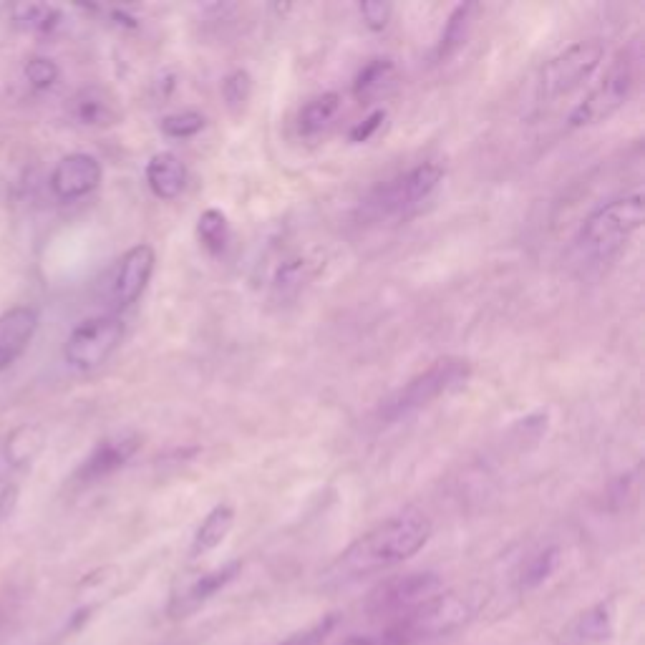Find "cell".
I'll return each mask as SVG.
<instances>
[{
  "label": "cell",
  "mask_w": 645,
  "mask_h": 645,
  "mask_svg": "<svg viewBox=\"0 0 645 645\" xmlns=\"http://www.w3.org/2000/svg\"><path fill=\"white\" fill-rule=\"evenodd\" d=\"M101 164L99 159L86 152L66 154L51 172L53 195L63 202H74L91 195L101 184Z\"/></svg>",
  "instance_id": "10"
},
{
  "label": "cell",
  "mask_w": 645,
  "mask_h": 645,
  "mask_svg": "<svg viewBox=\"0 0 645 645\" xmlns=\"http://www.w3.org/2000/svg\"><path fill=\"white\" fill-rule=\"evenodd\" d=\"M71 116L79 121L81 126H94V129H101V126H111L116 119H119V111H116L114 99L106 94L99 86H86L79 94L71 99Z\"/></svg>",
  "instance_id": "18"
},
{
  "label": "cell",
  "mask_w": 645,
  "mask_h": 645,
  "mask_svg": "<svg viewBox=\"0 0 645 645\" xmlns=\"http://www.w3.org/2000/svg\"><path fill=\"white\" fill-rule=\"evenodd\" d=\"M635 84H638V61H635L633 53L623 51L610 63L600 84L570 111L567 126L570 129H588V126L608 121L628 104Z\"/></svg>",
  "instance_id": "6"
},
{
  "label": "cell",
  "mask_w": 645,
  "mask_h": 645,
  "mask_svg": "<svg viewBox=\"0 0 645 645\" xmlns=\"http://www.w3.org/2000/svg\"><path fill=\"white\" fill-rule=\"evenodd\" d=\"M336 623H338L336 615H328L326 620H320V623L310 625V628L303 630V633H295L293 638H288L285 643H280V645H320L323 640L328 638V635L333 633Z\"/></svg>",
  "instance_id": "30"
},
{
  "label": "cell",
  "mask_w": 645,
  "mask_h": 645,
  "mask_svg": "<svg viewBox=\"0 0 645 645\" xmlns=\"http://www.w3.org/2000/svg\"><path fill=\"white\" fill-rule=\"evenodd\" d=\"M144 179H147L149 192L157 200L172 202L187 187V167H184V162L174 152H159L147 162Z\"/></svg>",
  "instance_id": "14"
},
{
  "label": "cell",
  "mask_w": 645,
  "mask_h": 645,
  "mask_svg": "<svg viewBox=\"0 0 645 645\" xmlns=\"http://www.w3.org/2000/svg\"><path fill=\"white\" fill-rule=\"evenodd\" d=\"M444 182V169L436 162H421L399 177L381 182L363 200L361 215L371 222H406L424 207Z\"/></svg>",
  "instance_id": "3"
},
{
  "label": "cell",
  "mask_w": 645,
  "mask_h": 645,
  "mask_svg": "<svg viewBox=\"0 0 645 645\" xmlns=\"http://www.w3.org/2000/svg\"><path fill=\"white\" fill-rule=\"evenodd\" d=\"M603 58L605 46L598 38L575 41L565 51L555 53L537 76V101L555 104V101L575 94L577 89H583L600 69Z\"/></svg>",
  "instance_id": "5"
},
{
  "label": "cell",
  "mask_w": 645,
  "mask_h": 645,
  "mask_svg": "<svg viewBox=\"0 0 645 645\" xmlns=\"http://www.w3.org/2000/svg\"><path fill=\"white\" fill-rule=\"evenodd\" d=\"M154 263H157V255H154L152 245H144V242L124 252L116 265L114 280H111V300L116 308H129L142 298L154 275Z\"/></svg>",
  "instance_id": "9"
},
{
  "label": "cell",
  "mask_w": 645,
  "mask_h": 645,
  "mask_svg": "<svg viewBox=\"0 0 645 645\" xmlns=\"http://www.w3.org/2000/svg\"><path fill=\"white\" fill-rule=\"evenodd\" d=\"M399 84V69L391 58H371L353 79V96L361 104H376L386 99Z\"/></svg>",
  "instance_id": "16"
},
{
  "label": "cell",
  "mask_w": 645,
  "mask_h": 645,
  "mask_svg": "<svg viewBox=\"0 0 645 645\" xmlns=\"http://www.w3.org/2000/svg\"><path fill=\"white\" fill-rule=\"evenodd\" d=\"M124 341V320L119 315H94L81 320L69 333L63 358L74 371L89 373L104 366Z\"/></svg>",
  "instance_id": "7"
},
{
  "label": "cell",
  "mask_w": 645,
  "mask_h": 645,
  "mask_svg": "<svg viewBox=\"0 0 645 645\" xmlns=\"http://www.w3.org/2000/svg\"><path fill=\"white\" fill-rule=\"evenodd\" d=\"M139 446H142V439H139V434H132V431L106 436V439H101L99 444L94 446V451H91L89 457H86V462L81 464L76 477L86 484L111 477V474L124 469L126 464L137 457Z\"/></svg>",
  "instance_id": "11"
},
{
  "label": "cell",
  "mask_w": 645,
  "mask_h": 645,
  "mask_svg": "<svg viewBox=\"0 0 645 645\" xmlns=\"http://www.w3.org/2000/svg\"><path fill=\"white\" fill-rule=\"evenodd\" d=\"M472 378V363L464 358H439L431 363L429 368H424L421 373H416L406 386H401L394 396L383 401L378 406V419L383 424H396L401 419H409L416 411L426 409L434 401H439L441 396L451 394V391L462 389L464 383Z\"/></svg>",
  "instance_id": "4"
},
{
  "label": "cell",
  "mask_w": 645,
  "mask_h": 645,
  "mask_svg": "<svg viewBox=\"0 0 645 645\" xmlns=\"http://www.w3.org/2000/svg\"><path fill=\"white\" fill-rule=\"evenodd\" d=\"M444 590L441 577L434 572H409V575H399L378 585L368 598V610L373 615H399L409 613V610L419 608L421 603L431 600Z\"/></svg>",
  "instance_id": "8"
},
{
  "label": "cell",
  "mask_w": 645,
  "mask_h": 645,
  "mask_svg": "<svg viewBox=\"0 0 645 645\" xmlns=\"http://www.w3.org/2000/svg\"><path fill=\"white\" fill-rule=\"evenodd\" d=\"M315 275V263L308 260V257H293L288 263H283L275 273L273 290L278 298H293L298 295L305 285L313 280Z\"/></svg>",
  "instance_id": "22"
},
{
  "label": "cell",
  "mask_w": 645,
  "mask_h": 645,
  "mask_svg": "<svg viewBox=\"0 0 645 645\" xmlns=\"http://www.w3.org/2000/svg\"><path fill=\"white\" fill-rule=\"evenodd\" d=\"M645 202L640 192L615 197L585 217L577 232V250L590 263H608L623 247L633 240L635 232L643 227Z\"/></svg>",
  "instance_id": "2"
},
{
  "label": "cell",
  "mask_w": 645,
  "mask_h": 645,
  "mask_svg": "<svg viewBox=\"0 0 645 645\" xmlns=\"http://www.w3.org/2000/svg\"><path fill=\"white\" fill-rule=\"evenodd\" d=\"M205 126L207 119L200 111H179V114L164 116L159 129H162L164 137L169 139H192L197 137Z\"/></svg>",
  "instance_id": "27"
},
{
  "label": "cell",
  "mask_w": 645,
  "mask_h": 645,
  "mask_svg": "<svg viewBox=\"0 0 645 645\" xmlns=\"http://www.w3.org/2000/svg\"><path fill=\"white\" fill-rule=\"evenodd\" d=\"M36 328L38 313L33 308H26V305L0 315V373L11 368L23 356L28 343L36 336Z\"/></svg>",
  "instance_id": "12"
},
{
  "label": "cell",
  "mask_w": 645,
  "mask_h": 645,
  "mask_svg": "<svg viewBox=\"0 0 645 645\" xmlns=\"http://www.w3.org/2000/svg\"><path fill=\"white\" fill-rule=\"evenodd\" d=\"M43 449V431L33 424H23L8 436L6 441V459L13 467H26L38 457Z\"/></svg>",
  "instance_id": "23"
},
{
  "label": "cell",
  "mask_w": 645,
  "mask_h": 645,
  "mask_svg": "<svg viewBox=\"0 0 645 645\" xmlns=\"http://www.w3.org/2000/svg\"><path fill=\"white\" fill-rule=\"evenodd\" d=\"M477 11L479 6H474V3H462V6H457L449 13L444 28H441L439 43H436V51H434L436 63L451 61V58L457 56V53L467 46L469 36H472Z\"/></svg>",
  "instance_id": "17"
},
{
  "label": "cell",
  "mask_w": 645,
  "mask_h": 645,
  "mask_svg": "<svg viewBox=\"0 0 645 645\" xmlns=\"http://www.w3.org/2000/svg\"><path fill=\"white\" fill-rule=\"evenodd\" d=\"M13 18L23 31L31 33H53L61 26V13L53 6H41V3H26V6L13 8Z\"/></svg>",
  "instance_id": "24"
},
{
  "label": "cell",
  "mask_w": 645,
  "mask_h": 645,
  "mask_svg": "<svg viewBox=\"0 0 645 645\" xmlns=\"http://www.w3.org/2000/svg\"><path fill=\"white\" fill-rule=\"evenodd\" d=\"M358 13H361V21L366 23L368 31L381 33L386 31V26L391 23L394 6H391V3H383V0H366V3H358Z\"/></svg>",
  "instance_id": "29"
},
{
  "label": "cell",
  "mask_w": 645,
  "mask_h": 645,
  "mask_svg": "<svg viewBox=\"0 0 645 645\" xmlns=\"http://www.w3.org/2000/svg\"><path fill=\"white\" fill-rule=\"evenodd\" d=\"M341 111V94L336 91H328V94H320L315 99H310L308 104L300 109L298 114V134L305 139H313L318 134H323L328 126L333 124V119Z\"/></svg>",
  "instance_id": "20"
},
{
  "label": "cell",
  "mask_w": 645,
  "mask_h": 645,
  "mask_svg": "<svg viewBox=\"0 0 645 645\" xmlns=\"http://www.w3.org/2000/svg\"><path fill=\"white\" fill-rule=\"evenodd\" d=\"M252 89H255V84H252V76L247 74L245 69L230 71V74L222 79V101H225L227 111H230L232 116L245 114V109L250 106L252 99Z\"/></svg>",
  "instance_id": "25"
},
{
  "label": "cell",
  "mask_w": 645,
  "mask_h": 645,
  "mask_svg": "<svg viewBox=\"0 0 645 645\" xmlns=\"http://www.w3.org/2000/svg\"><path fill=\"white\" fill-rule=\"evenodd\" d=\"M232 527H235V507L227 502L217 504L205 520L200 522V527H197L195 537H192V547H189V555H210L212 550H217V547L227 540Z\"/></svg>",
  "instance_id": "19"
},
{
  "label": "cell",
  "mask_w": 645,
  "mask_h": 645,
  "mask_svg": "<svg viewBox=\"0 0 645 645\" xmlns=\"http://www.w3.org/2000/svg\"><path fill=\"white\" fill-rule=\"evenodd\" d=\"M242 562H227V565L217 567V570H210L205 572V575H200L197 580H192L189 585H184L182 590H179L177 595L172 598V605H169V613L174 615V618H182V615L192 613V610L200 608L202 603H207V600L212 598V595H217L220 590H225L227 585L232 583L237 577V572H240Z\"/></svg>",
  "instance_id": "13"
},
{
  "label": "cell",
  "mask_w": 645,
  "mask_h": 645,
  "mask_svg": "<svg viewBox=\"0 0 645 645\" xmlns=\"http://www.w3.org/2000/svg\"><path fill=\"white\" fill-rule=\"evenodd\" d=\"M615 630V603L600 600L593 608L583 610L565 630V640L570 645H598L613 638Z\"/></svg>",
  "instance_id": "15"
},
{
  "label": "cell",
  "mask_w": 645,
  "mask_h": 645,
  "mask_svg": "<svg viewBox=\"0 0 645 645\" xmlns=\"http://www.w3.org/2000/svg\"><path fill=\"white\" fill-rule=\"evenodd\" d=\"M383 119H386V111H373L371 116H366V119L361 121V124H356L351 129V134H348V137H351V142H356V144H361V142H368V139L373 137V134L378 132V129H381V124H383Z\"/></svg>",
  "instance_id": "31"
},
{
  "label": "cell",
  "mask_w": 645,
  "mask_h": 645,
  "mask_svg": "<svg viewBox=\"0 0 645 645\" xmlns=\"http://www.w3.org/2000/svg\"><path fill=\"white\" fill-rule=\"evenodd\" d=\"M557 562H560V550L557 547H550V550H542L540 555L532 557L525 565L520 577V588L522 590H535L540 588L545 580H550L552 572L557 570Z\"/></svg>",
  "instance_id": "26"
},
{
  "label": "cell",
  "mask_w": 645,
  "mask_h": 645,
  "mask_svg": "<svg viewBox=\"0 0 645 645\" xmlns=\"http://www.w3.org/2000/svg\"><path fill=\"white\" fill-rule=\"evenodd\" d=\"M434 535V525L421 512H401L396 517L383 520L366 535L353 540L331 567L326 570V580L338 585L356 583L368 575H378L396 565H404L411 557L419 555L429 545Z\"/></svg>",
  "instance_id": "1"
},
{
  "label": "cell",
  "mask_w": 645,
  "mask_h": 645,
  "mask_svg": "<svg viewBox=\"0 0 645 645\" xmlns=\"http://www.w3.org/2000/svg\"><path fill=\"white\" fill-rule=\"evenodd\" d=\"M23 76H26V81L31 84V89L48 91L56 86L61 71H58L56 61H51V58L33 56V58H28L26 66H23Z\"/></svg>",
  "instance_id": "28"
},
{
  "label": "cell",
  "mask_w": 645,
  "mask_h": 645,
  "mask_svg": "<svg viewBox=\"0 0 645 645\" xmlns=\"http://www.w3.org/2000/svg\"><path fill=\"white\" fill-rule=\"evenodd\" d=\"M197 240L202 242V247H205L210 255H225V250L230 247L232 240V230L225 212L215 210V207L202 212V215L197 217Z\"/></svg>",
  "instance_id": "21"
}]
</instances>
